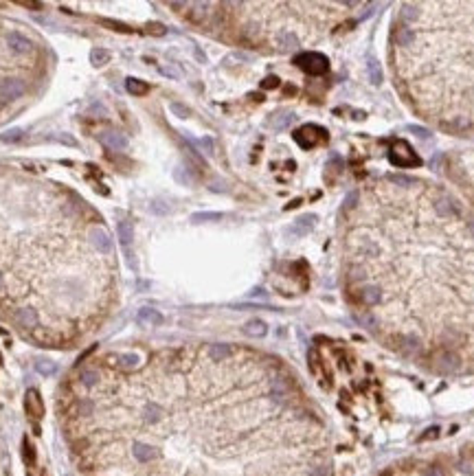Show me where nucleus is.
<instances>
[{"label":"nucleus","mask_w":474,"mask_h":476,"mask_svg":"<svg viewBox=\"0 0 474 476\" xmlns=\"http://www.w3.org/2000/svg\"><path fill=\"white\" fill-rule=\"evenodd\" d=\"M389 163L395 167H417L422 165V158L413 152V147L406 141H393V147L389 149Z\"/></svg>","instance_id":"1"},{"label":"nucleus","mask_w":474,"mask_h":476,"mask_svg":"<svg viewBox=\"0 0 474 476\" xmlns=\"http://www.w3.org/2000/svg\"><path fill=\"white\" fill-rule=\"evenodd\" d=\"M294 64L307 75H323V73H327V68H329V59L325 57L323 53H316V51H307V53L296 55Z\"/></svg>","instance_id":"2"},{"label":"nucleus","mask_w":474,"mask_h":476,"mask_svg":"<svg viewBox=\"0 0 474 476\" xmlns=\"http://www.w3.org/2000/svg\"><path fill=\"white\" fill-rule=\"evenodd\" d=\"M26 92V86L22 79H13V77H9V79H2L0 81V99L2 101H13V99L22 97Z\"/></svg>","instance_id":"3"},{"label":"nucleus","mask_w":474,"mask_h":476,"mask_svg":"<svg viewBox=\"0 0 474 476\" xmlns=\"http://www.w3.org/2000/svg\"><path fill=\"white\" fill-rule=\"evenodd\" d=\"M88 239H90V243H92V246H95L101 254H110V252H112V248H114V243H112V239H110V235L101 229V226H92V229L88 231Z\"/></svg>","instance_id":"4"},{"label":"nucleus","mask_w":474,"mask_h":476,"mask_svg":"<svg viewBox=\"0 0 474 476\" xmlns=\"http://www.w3.org/2000/svg\"><path fill=\"white\" fill-rule=\"evenodd\" d=\"M318 134H325V130H321V127H316V125H303L301 130L294 132V141L299 143L303 149H310L318 143Z\"/></svg>","instance_id":"5"},{"label":"nucleus","mask_w":474,"mask_h":476,"mask_svg":"<svg viewBox=\"0 0 474 476\" xmlns=\"http://www.w3.org/2000/svg\"><path fill=\"white\" fill-rule=\"evenodd\" d=\"M99 141H101L108 149H114V152H123V149H128V145H130L128 136L121 134V132H101V134H99Z\"/></svg>","instance_id":"6"},{"label":"nucleus","mask_w":474,"mask_h":476,"mask_svg":"<svg viewBox=\"0 0 474 476\" xmlns=\"http://www.w3.org/2000/svg\"><path fill=\"white\" fill-rule=\"evenodd\" d=\"M459 364H461V360L455 351H442V353H437V358H435V367H437L439 371H444V373L457 371Z\"/></svg>","instance_id":"7"},{"label":"nucleus","mask_w":474,"mask_h":476,"mask_svg":"<svg viewBox=\"0 0 474 476\" xmlns=\"http://www.w3.org/2000/svg\"><path fill=\"white\" fill-rule=\"evenodd\" d=\"M7 44H9V48L13 53H29L33 48V44H31L29 37H24L18 31H11L9 33V35H7Z\"/></svg>","instance_id":"8"},{"label":"nucleus","mask_w":474,"mask_h":476,"mask_svg":"<svg viewBox=\"0 0 474 476\" xmlns=\"http://www.w3.org/2000/svg\"><path fill=\"white\" fill-rule=\"evenodd\" d=\"M117 233H119L121 246H123L125 250H130L132 241H134V226H132V222H128V220H121V222L117 224Z\"/></svg>","instance_id":"9"},{"label":"nucleus","mask_w":474,"mask_h":476,"mask_svg":"<svg viewBox=\"0 0 474 476\" xmlns=\"http://www.w3.org/2000/svg\"><path fill=\"white\" fill-rule=\"evenodd\" d=\"M15 323H18L20 327H24V329L37 327V312H35V309H31V307L18 309V312H15Z\"/></svg>","instance_id":"10"},{"label":"nucleus","mask_w":474,"mask_h":476,"mask_svg":"<svg viewBox=\"0 0 474 476\" xmlns=\"http://www.w3.org/2000/svg\"><path fill=\"white\" fill-rule=\"evenodd\" d=\"M26 411L33 417H42L44 415V404H42V397L37 391H26Z\"/></svg>","instance_id":"11"},{"label":"nucleus","mask_w":474,"mask_h":476,"mask_svg":"<svg viewBox=\"0 0 474 476\" xmlns=\"http://www.w3.org/2000/svg\"><path fill=\"white\" fill-rule=\"evenodd\" d=\"M136 320H139L141 325H161L163 314L158 312V309H152V307H141L139 314H136Z\"/></svg>","instance_id":"12"},{"label":"nucleus","mask_w":474,"mask_h":476,"mask_svg":"<svg viewBox=\"0 0 474 476\" xmlns=\"http://www.w3.org/2000/svg\"><path fill=\"white\" fill-rule=\"evenodd\" d=\"M132 452H134L136 461H141V463L154 461V459L158 457V450H156V448H152V446H147V444H134Z\"/></svg>","instance_id":"13"},{"label":"nucleus","mask_w":474,"mask_h":476,"mask_svg":"<svg viewBox=\"0 0 474 476\" xmlns=\"http://www.w3.org/2000/svg\"><path fill=\"white\" fill-rule=\"evenodd\" d=\"M266 331H268V325L259 318H250L244 325V334L250 336V338H261V336H266Z\"/></svg>","instance_id":"14"},{"label":"nucleus","mask_w":474,"mask_h":476,"mask_svg":"<svg viewBox=\"0 0 474 476\" xmlns=\"http://www.w3.org/2000/svg\"><path fill=\"white\" fill-rule=\"evenodd\" d=\"M314 220H316V215H303L301 220H296V224L290 229V233H294V235L310 233V229L314 226Z\"/></svg>","instance_id":"15"},{"label":"nucleus","mask_w":474,"mask_h":476,"mask_svg":"<svg viewBox=\"0 0 474 476\" xmlns=\"http://www.w3.org/2000/svg\"><path fill=\"white\" fill-rule=\"evenodd\" d=\"M125 88H128V92H130V95H136V97L145 95V92L150 90V86H147L145 81L136 79V77H128V79H125Z\"/></svg>","instance_id":"16"},{"label":"nucleus","mask_w":474,"mask_h":476,"mask_svg":"<svg viewBox=\"0 0 474 476\" xmlns=\"http://www.w3.org/2000/svg\"><path fill=\"white\" fill-rule=\"evenodd\" d=\"M110 62V53L106 51V48H92L90 51V64L92 66H106Z\"/></svg>","instance_id":"17"},{"label":"nucleus","mask_w":474,"mask_h":476,"mask_svg":"<svg viewBox=\"0 0 474 476\" xmlns=\"http://www.w3.org/2000/svg\"><path fill=\"white\" fill-rule=\"evenodd\" d=\"M209 356L216 360V362H220V360H224V358L231 356V347H229V345H222V342H218V345H211V349H209Z\"/></svg>","instance_id":"18"},{"label":"nucleus","mask_w":474,"mask_h":476,"mask_svg":"<svg viewBox=\"0 0 474 476\" xmlns=\"http://www.w3.org/2000/svg\"><path fill=\"white\" fill-rule=\"evenodd\" d=\"M279 44L283 51H294L296 46H299V40H296L294 33H281L279 35Z\"/></svg>","instance_id":"19"},{"label":"nucleus","mask_w":474,"mask_h":476,"mask_svg":"<svg viewBox=\"0 0 474 476\" xmlns=\"http://www.w3.org/2000/svg\"><path fill=\"white\" fill-rule=\"evenodd\" d=\"M141 362V358L136 356V353H121L119 356V367L123 369H136Z\"/></svg>","instance_id":"20"},{"label":"nucleus","mask_w":474,"mask_h":476,"mask_svg":"<svg viewBox=\"0 0 474 476\" xmlns=\"http://www.w3.org/2000/svg\"><path fill=\"white\" fill-rule=\"evenodd\" d=\"M161 415H163L161 406H156V404H147L145 411H143V419H145V422H150V424H154V422H158V419H161Z\"/></svg>","instance_id":"21"},{"label":"nucleus","mask_w":474,"mask_h":476,"mask_svg":"<svg viewBox=\"0 0 474 476\" xmlns=\"http://www.w3.org/2000/svg\"><path fill=\"white\" fill-rule=\"evenodd\" d=\"M413 40H415V35H413V31L406 29V26H404V29H400L398 35H395V44H398V46H411Z\"/></svg>","instance_id":"22"},{"label":"nucleus","mask_w":474,"mask_h":476,"mask_svg":"<svg viewBox=\"0 0 474 476\" xmlns=\"http://www.w3.org/2000/svg\"><path fill=\"white\" fill-rule=\"evenodd\" d=\"M224 215L222 213H194L191 215V222L194 224H202V222H218V220H222Z\"/></svg>","instance_id":"23"},{"label":"nucleus","mask_w":474,"mask_h":476,"mask_svg":"<svg viewBox=\"0 0 474 476\" xmlns=\"http://www.w3.org/2000/svg\"><path fill=\"white\" fill-rule=\"evenodd\" d=\"M22 136H24V130H20V127H13V130L2 132V134H0V141H2V143H18Z\"/></svg>","instance_id":"24"},{"label":"nucleus","mask_w":474,"mask_h":476,"mask_svg":"<svg viewBox=\"0 0 474 476\" xmlns=\"http://www.w3.org/2000/svg\"><path fill=\"white\" fill-rule=\"evenodd\" d=\"M35 369L40 371L42 375H55L57 373V367H55V362H51V360H37Z\"/></svg>","instance_id":"25"},{"label":"nucleus","mask_w":474,"mask_h":476,"mask_svg":"<svg viewBox=\"0 0 474 476\" xmlns=\"http://www.w3.org/2000/svg\"><path fill=\"white\" fill-rule=\"evenodd\" d=\"M422 347V342L420 338H415V336H406V338H402V351H406V353H413V351H417Z\"/></svg>","instance_id":"26"},{"label":"nucleus","mask_w":474,"mask_h":476,"mask_svg":"<svg viewBox=\"0 0 474 476\" xmlns=\"http://www.w3.org/2000/svg\"><path fill=\"white\" fill-rule=\"evenodd\" d=\"M369 77H371V84L373 86L382 84V70H380L378 62H369Z\"/></svg>","instance_id":"27"},{"label":"nucleus","mask_w":474,"mask_h":476,"mask_svg":"<svg viewBox=\"0 0 474 476\" xmlns=\"http://www.w3.org/2000/svg\"><path fill=\"white\" fill-rule=\"evenodd\" d=\"M362 298H365L367 305H376V303L380 301V290L378 287H367V290L362 292Z\"/></svg>","instance_id":"28"},{"label":"nucleus","mask_w":474,"mask_h":476,"mask_svg":"<svg viewBox=\"0 0 474 476\" xmlns=\"http://www.w3.org/2000/svg\"><path fill=\"white\" fill-rule=\"evenodd\" d=\"M97 382H99V373H97V371H92V369L81 371V384H86V386H95Z\"/></svg>","instance_id":"29"},{"label":"nucleus","mask_w":474,"mask_h":476,"mask_svg":"<svg viewBox=\"0 0 474 476\" xmlns=\"http://www.w3.org/2000/svg\"><path fill=\"white\" fill-rule=\"evenodd\" d=\"M292 123V112H285V114H279V119L272 121V127L274 130H283V127H288Z\"/></svg>","instance_id":"30"},{"label":"nucleus","mask_w":474,"mask_h":476,"mask_svg":"<svg viewBox=\"0 0 474 476\" xmlns=\"http://www.w3.org/2000/svg\"><path fill=\"white\" fill-rule=\"evenodd\" d=\"M103 26H110L112 31H123V33H128L130 31V26L128 24H123V22H117V20H108V18H103V20H99Z\"/></svg>","instance_id":"31"},{"label":"nucleus","mask_w":474,"mask_h":476,"mask_svg":"<svg viewBox=\"0 0 474 476\" xmlns=\"http://www.w3.org/2000/svg\"><path fill=\"white\" fill-rule=\"evenodd\" d=\"M172 112L176 114V117H180V119H187V117L191 114V110L187 108V106H183V103L174 101V103H172Z\"/></svg>","instance_id":"32"},{"label":"nucleus","mask_w":474,"mask_h":476,"mask_svg":"<svg viewBox=\"0 0 474 476\" xmlns=\"http://www.w3.org/2000/svg\"><path fill=\"white\" fill-rule=\"evenodd\" d=\"M417 15H420V11H417L415 4H404V9H402V18H404V20H415Z\"/></svg>","instance_id":"33"},{"label":"nucleus","mask_w":474,"mask_h":476,"mask_svg":"<svg viewBox=\"0 0 474 476\" xmlns=\"http://www.w3.org/2000/svg\"><path fill=\"white\" fill-rule=\"evenodd\" d=\"M150 211H152V213H156V215H167L169 211H172V209H169L165 202H158V200H156V202H152Z\"/></svg>","instance_id":"34"},{"label":"nucleus","mask_w":474,"mask_h":476,"mask_svg":"<svg viewBox=\"0 0 474 476\" xmlns=\"http://www.w3.org/2000/svg\"><path fill=\"white\" fill-rule=\"evenodd\" d=\"M53 141H59L62 145H68V147H77V141L70 134H55V136H51Z\"/></svg>","instance_id":"35"},{"label":"nucleus","mask_w":474,"mask_h":476,"mask_svg":"<svg viewBox=\"0 0 474 476\" xmlns=\"http://www.w3.org/2000/svg\"><path fill=\"white\" fill-rule=\"evenodd\" d=\"M389 180L395 185H415V178H411V176H389Z\"/></svg>","instance_id":"36"},{"label":"nucleus","mask_w":474,"mask_h":476,"mask_svg":"<svg viewBox=\"0 0 474 476\" xmlns=\"http://www.w3.org/2000/svg\"><path fill=\"white\" fill-rule=\"evenodd\" d=\"M196 145H200L202 149H205V152L209 154V156H211V154H213V141H211V138H198V141H196Z\"/></svg>","instance_id":"37"},{"label":"nucleus","mask_w":474,"mask_h":476,"mask_svg":"<svg viewBox=\"0 0 474 476\" xmlns=\"http://www.w3.org/2000/svg\"><path fill=\"white\" fill-rule=\"evenodd\" d=\"M409 132H413V134H417V136H422V138H426V136H431V132L426 130V127H420V125H409L406 127Z\"/></svg>","instance_id":"38"},{"label":"nucleus","mask_w":474,"mask_h":476,"mask_svg":"<svg viewBox=\"0 0 474 476\" xmlns=\"http://www.w3.org/2000/svg\"><path fill=\"white\" fill-rule=\"evenodd\" d=\"M439 433H442V430H439V426H433V428H428L426 433L422 435V439H437Z\"/></svg>","instance_id":"39"},{"label":"nucleus","mask_w":474,"mask_h":476,"mask_svg":"<svg viewBox=\"0 0 474 476\" xmlns=\"http://www.w3.org/2000/svg\"><path fill=\"white\" fill-rule=\"evenodd\" d=\"M279 86V79L277 77H266L263 79V84H261V88H277Z\"/></svg>","instance_id":"40"},{"label":"nucleus","mask_w":474,"mask_h":476,"mask_svg":"<svg viewBox=\"0 0 474 476\" xmlns=\"http://www.w3.org/2000/svg\"><path fill=\"white\" fill-rule=\"evenodd\" d=\"M24 459L33 461V448H29V441H24Z\"/></svg>","instance_id":"41"},{"label":"nucleus","mask_w":474,"mask_h":476,"mask_svg":"<svg viewBox=\"0 0 474 476\" xmlns=\"http://www.w3.org/2000/svg\"><path fill=\"white\" fill-rule=\"evenodd\" d=\"M150 31H152V33H158V35H163V33H165V26H163V24H150Z\"/></svg>","instance_id":"42"},{"label":"nucleus","mask_w":474,"mask_h":476,"mask_svg":"<svg viewBox=\"0 0 474 476\" xmlns=\"http://www.w3.org/2000/svg\"><path fill=\"white\" fill-rule=\"evenodd\" d=\"M426 476H444V472H442V468H437V466H435V468H431V470H428V472H426Z\"/></svg>","instance_id":"43"},{"label":"nucleus","mask_w":474,"mask_h":476,"mask_svg":"<svg viewBox=\"0 0 474 476\" xmlns=\"http://www.w3.org/2000/svg\"><path fill=\"white\" fill-rule=\"evenodd\" d=\"M351 202H356V193H349V196H347V200H345V207H343V209H349V207H351Z\"/></svg>","instance_id":"44"},{"label":"nucleus","mask_w":474,"mask_h":476,"mask_svg":"<svg viewBox=\"0 0 474 476\" xmlns=\"http://www.w3.org/2000/svg\"><path fill=\"white\" fill-rule=\"evenodd\" d=\"M161 73L167 75V77H178V73H176V70H172V68H161Z\"/></svg>","instance_id":"45"},{"label":"nucleus","mask_w":474,"mask_h":476,"mask_svg":"<svg viewBox=\"0 0 474 476\" xmlns=\"http://www.w3.org/2000/svg\"><path fill=\"white\" fill-rule=\"evenodd\" d=\"M250 296H266V292H263L261 287H255V290L250 292Z\"/></svg>","instance_id":"46"},{"label":"nucleus","mask_w":474,"mask_h":476,"mask_svg":"<svg viewBox=\"0 0 474 476\" xmlns=\"http://www.w3.org/2000/svg\"><path fill=\"white\" fill-rule=\"evenodd\" d=\"M0 287H2V274H0Z\"/></svg>","instance_id":"47"},{"label":"nucleus","mask_w":474,"mask_h":476,"mask_svg":"<svg viewBox=\"0 0 474 476\" xmlns=\"http://www.w3.org/2000/svg\"><path fill=\"white\" fill-rule=\"evenodd\" d=\"M470 229H472V233H474V222H472V224H470Z\"/></svg>","instance_id":"48"},{"label":"nucleus","mask_w":474,"mask_h":476,"mask_svg":"<svg viewBox=\"0 0 474 476\" xmlns=\"http://www.w3.org/2000/svg\"><path fill=\"white\" fill-rule=\"evenodd\" d=\"M0 362H2V356H0Z\"/></svg>","instance_id":"49"}]
</instances>
